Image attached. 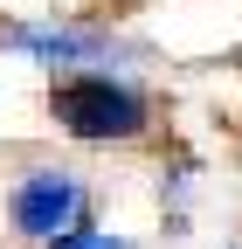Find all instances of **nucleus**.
<instances>
[{
  "label": "nucleus",
  "instance_id": "nucleus-1",
  "mask_svg": "<svg viewBox=\"0 0 242 249\" xmlns=\"http://www.w3.org/2000/svg\"><path fill=\"white\" fill-rule=\"evenodd\" d=\"M49 111L83 145H132V139H145V124H153V97H145L138 83L111 76V70H69V76H55Z\"/></svg>",
  "mask_w": 242,
  "mask_h": 249
},
{
  "label": "nucleus",
  "instance_id": "nucleus-2",
  "mask_svg": "<svg viewBox=\"0 0 242 249\" xmlns=\"http://www.w3.org/2000/svg\"><path fill=\"white\" fill-rule=\"evenodd\" d=\"M83 214H90V187L63 166H35V173H21L14 180V194H7V222L21 242H55V235H69L83 229Z\"/></svg>",
  "mask_w": 242,
  "mask_h": 249
},
{
  "label": "nucleus",
  "instance_id": "nucleus-3",
  "mask_svg": "<svg viewBox=\"0 0 242 249\" xmlns=\"http://www.w3.org/2000/svg\"><path fill=\"white\" fill-rule=\"evenodd\" d=\"M0 49H21V55H35L49 62V70H97V62L111 55V35L104 28H0Z\"/></svg>",
  "mask_w": 242,
  "mask_h": 249
},
{
  "label": "nucleus",
  "instance_id": "nucleus-4",
  "mask_svg": "<svg viewBox=\"0 0 242 249\" xmlns=\"http://www.w3.org/2000/svg\"><path fill=\"white\" fill-rule=\"evenodd\" d=\"M49 249H132V242L111 235V229H90V222H83V229H69V235H55Z\"/></svg>",
  "mask_w": 242,
  "mask_h": 249
}]
</instances>
